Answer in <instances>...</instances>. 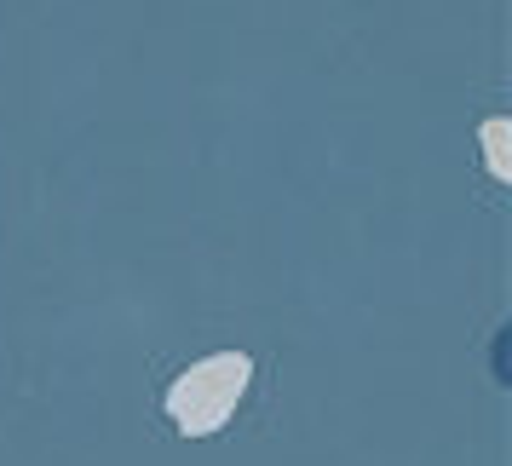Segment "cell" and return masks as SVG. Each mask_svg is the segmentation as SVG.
<instances>
[{
    "instance_id": "2",
    "label": "cell",
    "mask_w": 512,
    "mask_h": 466,
    "mask_svg": "<svg viewBox=\"0 0 512 466\" xmlns=\"http://www.w3.org/2000/svg\"><path fill=\"white\" fill-rule=\"evenodd\" d=\"M484 144H489V173H495V179H507V173H512V167H507V116L484 121Z\"/></svg>"
},
{
    "instance_id": "1",
    "label": "cell",
    "mask_w": 512,
    "mask_h": 466,
    "mask_svg": "<svg viewBox=\"0 0 512 466\" xmlns=\"http://www.w3.org/2000/svg\"><path fill=\"white\" fill-rule=\"evenodd\" d=\"M248 380H254L248 351H213V357L190 363V369L167 386V415H173V426H179L185 438H208V432H219V426L236 415Z\"/></svg>"
}]
</instances>
